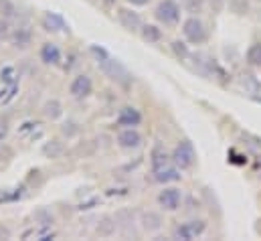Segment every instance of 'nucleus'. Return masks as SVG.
Wrapping results in <instances>:
<instances>
[{
  "instance_id": "f257e3e1",
  "label": "nucleus",
  "mask_w": 261,
  "mask_h": 241,
  "mask_svg": "<svg viewBox=\"0 0 261 241\" xmlns=\"http://www.w3.org/2000/svg\"><path fill=\"white\" fill-rule=\"evenodd\" d=\"M93 55H95V59H97V67L110 77V79H114V81H118V83H130L132 75L130 71H128V67L126 65H122V61L114 59L106 49H101V47H91L89 49Z\"/></svg>"
},
{
  "instance_id": "f03ea898",
  "label": "nucleus",
  "mask_w": 261,
  "mask_h": 241,
  "mask_svg": "<svg viewBox=\"0 0 261 241\" xmlns=\"http://www.w3.org/2000/svg\"><path fill=\"white\" fill-rule=\"evenodd\" d=\"M182 35H185V39H187L189 43H193V45H202V43H206V39H208L206 27H204V22H202L196 14H191V16L182 22Z\"/></svg>"
},
{
  "instance_id": "7ed1b4c3",
  "label": "nucleus",
  "mask_w": 261,
  "mask_h": 241,
  "mask_svg": "<svg viewBox=\"0 0 261 241\" xmlns=\"http://www.w3.org/2000/svg\"><path fill=\"white\" fill-rule=\"evenodd\" d=\"M154 16L162 25L174 27L180 20V6L176 4V0H160L158 6H156V10H154Z\"/></svg>"
},
{
  "instance_id": "20e7f679",
  "label": "nucleus",
  "mask_w": 261,
  "mask_h": 241,
  "mask_svg": "<svg viewBox=\"0 0 261 241\" xmlns=\"http://www.w3.org/2000/svg\"><path fill=\"white\" fill-rule=\"evenodd\" d=\"M170 158H172V162H174L180 171L191 168L196 160V152H195L193 142H191V140H182V142L174 148V152H172V156H170Z\"/></svg>"
},
{
  "instance_id": "39448f33",
  "label": "nucleus",
  "mask_w": 261,
  "mask_h": 241,
  "mask_svg": "<svg viewBox=\"0 0 261 241\" xmlns=\"http://www.w3.org/2000/svg\"><path fill=\"white\" fill-rule=\"evenodd\" d=\"M204 229H206V223H204L202 219H193V221H187V223H182L180 227H176L174 237H176V239H187V241L195 239V237L204 233Z\"/></svg>"
},
{
  "instance_id": "423d86ee",
  "label": "nucleus",
  "mask_w": 261,
  "mask_h": 241,
  "mask_svg": "<svg viewBox=\"0 0 261 241\" xmlns=\"http://www.w3.org/2000/svg\"><path fill=\"white\" fill-rule=\"evenodd\" d=\"M158 203H160V207L166 209V211H176V209L180 207V203H182V190L176 188V186H168V188L160 190Z\"/></svg>"
},
{
  "instance_id": "0eeeda50",
  "label": "nucleus",
  "mask_w": 261,
  "mask_h": 241,
  "mask_svg": "<svg viewBox=\"0 0 261 241\" xmlns=\"http://www.w3.org/2000/svg\"><path fill=\"white\" fill-rule=\"evenodd\" d=\"M91 89H93V83H91V79H89L87 75H77V77L71 81V85H69V93H71L75 100L87 98V95L91 93Z\"/></svg>"
},
{
  "instance_id": "6e6552de",
  "label": "nucleus",
  "mask_w": 261,
  "mask_h": 241,
  "mask_svg": "<svg viewBox=\"0 0 261 241\" xmlns=\"http://www.w3.org/2000/svg\"><path fill=\"white\" fill-rule=\"evenodd\" d=\"M118 20L126 31H140L142 29V18L138 12H134L130 8H120L118 10Z\"/></svg>"
},
{
  "instance_id": "1a4fd4ad",
  "label": "nucleus",
  "mask_w": 261,
  "mask_h": 241,
  "mask_svg": "<svg viewBox=\"0 0 261 241\" xmlns=\"http://www.w3.org/2000/svg\"><path fill=\"white\" fill-rule=\"evenodd\" d=\"M118 144L126 150H134L142 144V134L136 130V128H126L118 134Z\"/></svg>"
},
{
  "instance_id": "9d476101",
  "label": "nucleus",
  "mask_w": 261,
  "mask_h": 241,
  "mask_svg": "<svg viewBox=\"0 0 261 241\" xmlns=\"http://www.w3.org/2000/svg\"><path fill=\"white\" fill-rule=\"evenodd\" d=\"M140 225L146 233H156L162 229V217L156 211H144L140 215Z\"/></svg>"
},
{
  "instance_id": "9b49d317",
  "label": "nucleus",
  "mask_w": 261,
  "mask_h": 241,
  "mask_svg": "<svg viewBox=\"0 0 261 241\" xmlns=\"http://www.w3.org/2000/svg\"><path fill=\"white\" fill-rule=\"evenodd\" d=\"M154 179L158 182H174L180 179V168L174 164V166H170V164H166V166H160V168H156L154 171Z\"/></svg>"
},
{
  "instance_id": "f8f14e48",
  "label": "nucleus",
  "mask_w": 261,
  "mask_h": 241,
  "mask_svg": "<svg viewBox=\"0 0 261 241\" xmlns=\"http://www.w3.org/2000/svg\"><path fill=\"white\" fill-rule=\"evenodd\" d=\"M253 0H227V8L235 16H247L251 12Z\"/></svg>"
},
{
  "instance_id": "ddd939ff",
  "label": "nucleus",
  "mask_w": 261,
  "mask_h": 241,
  "mask_svg": "<svg viewBox=\"0 0 261 241\" xmlns=\"http://www.w3.org/2000/svg\"><path fill=\"white\" fill-rule=\"evenodd\" d=\"M41 59L45 61L47 65H57L61 61V51L57 45L53 43H45L43 49H41Z\"/></svg>"
},
{
  "instance_id": "4468645a",
  "label": "nucleus",
  "mask_w": 261,
  "mask_h": 241,
  "mask_svg": "<svg viewBox=\"0 0 261 241\" xmlns=\"http://www.w3.org/2000/svg\"><path fill=\"white\" fill-rule=\"evenodd\" d=\"M140 122H142V116H140V112L134 110V108H124L122 114L118 116V124H120V126L134 128V126H138Z\"/></svg>"
},
{
  "instance_id": "2eb2a0df",
  "label": "nucleus",
  "mask_w": 261,
  "mask_h": 241,
  "mask_svg": "<svg viewBox=\"0 0 261 241\" xmlns=\"http://www.w3.org/2000/svg\"><path fill=\"white\" fill-rule=\"evenodd\" d=\"M43 27H45L47 31H53V33H57V31H67L65 20H63L59 14H55V12H47V14H45Z\"/></svg>"
},
{
  "instance_id": "dca6fc26",
  "label": "nucleus",
  "mask_w": 261,
  "mask_h": 241,
  "mask_svg": "<svg viewBox=\"0 0 261 241\" xmlns=\"http://www.w3.org/2000/svg\"><path fill=\"white\" fill-rule=\"evenodd\" d=\"M140 33H142V39L148 43H158L162 39V31L156 25H142Z\"/></svg>"
},
{
  "instance_id": "f3484780",
  "label": "nucleus",
  "mask_w": 261,
  "mask_h": 241,
  "mask_svg": "<svg viewBox=\"0 0 261 241\" xmlns=\"http://www.w3.org/2000/svg\"><path fill=\"white\" fill-rule=\"evenodd\" d=\"M116 229H118V221L112 219V217H103V219L99 221V225H97V233H99L101 237H110V235H114Z\"/></svg>"
},
{
  "instance_id": "a211bd4d",
  "label": "nucleus",
  "mask_w": 261,
  "mask_h": 241,
  "mask_svg": "<svg viewBox=\"0 0 261 241\" xmlns=\"http://www.w3.org/2000/svg\"><path fill=\"white\" fill-rule=\"evenodd\" d=\"M245 61H247V65H251V67H259L261 69V41L259 43H253V45L247 49Z\"/></svg>"
},
{
  "instance_id": "6ab92c4d",
  "label": "nucleus",
  "mask_w": 261,
  "mask_h": 241,
  "mask_svg": "<svg viewBox=\"0 0 261 241\" xmlns=\"http://www.w3.org/2000/svg\"><path fill=\"white\" fill-rule=\"evenodd\" d=\"M43 114L49 118V120H59L63 116V110H61V104L57 100H49L43 108Z\"/></svg>"
},
{
  "instance_id": "aec40b11",
  "label": "nucleus",
  "mask_w": 261,
  "mask_h": 241,
  "mask_svg": "<svg viewBox=\"0 0 261 241\" xmlns=\"http://www.w3.org/2000/svg\"><path fill=\"white\" fill-rule=\"evenodd\" d=\"M10 41L14 47H27L31 43V31L29 29H18L14 31V35H10Z\"/></svg>"
},
{
  "instance_id": "412c9836",
  "label": "nucleus",
  "mask_w": 261,
  "mask_h": 241,
  "mask_svg": "<svg viewBox=\"0 0 261 241\" xmlns=\"http://www.w3.org/2000/svg\"><path fill=\"white\" fill-rule=\"evenodd\" d=\"M166 164H168V154H166V150H164L162 146H156V148L152 150V168L156 171V168L166 166Z\"/></svg>"
},
{
  "instance_id": "4be33fe9",
  "label": "nucleus",
  "mask_w": 261,
  "mask_h": 241,
  "mask_svg": "<svg viewBox=\"0 0 261 241\" xmlns=\"http://www.w3.org/2000/svg\"><path fill=\"white\" fill-rule=\"evenodd\" d=\"M182 2V8L189 12V14H200L206 6V0H180Z\"/></svg>"
},
{
  "instance_id": "5701e85b",
  "label": "nucleus",
  "mask_w": 261,
  "mask_h": 241,
  "mask_svg": "<svg viewBox=\"0 0 261 241\" xmlns=\"http://www.w3.org/2000/svg\"><path fill=\"white\" fill-rule=\"evenodd\" d=\"M14 14H16V6L12 4V0H0V16L12 18Z\"/></svg>"
},
{
  "instance_id": "b1692460",
  "label": "nucleus",
  "mask_w": 261,
  "mask_h": 241,
  "mask_svg": "<svg viewBox=\"0 0 261 241\" xmlns=\"http://www.w3.org/2000/svg\"><path fill=\"white\" fill-rule=\"evenodd\" d=\"M172 51H174V55L178 57V59H189L191 57V51H189V47L182 43V41H174L172 43Z\"/></svg>"
},
{
  "instance_id": "393cba45",
  "label": "nucleus",
  "mask_w": 261,
  "mask_h": 241,
  "mask_svg": "<svg viewBox=\"0 0 261 241\" xmlns=\"http://www.w3.org/2000/svg\"><path fill=\"white\" fill-rule=\"evenodd\" d=\"M241 83H243V87H247V89H251L253 93H257L261 89L259 81L253 77V75H243V79H241Z\"/></svg>"
},
{
  "instance_id": "a878e982",
  "label": "nucleus",
  "mask_w": 261,
  "mask_h": 241,
  "mask_svg": "<svg viewBox=\"0 0 261 241\" xmlns=\"http://www.w3.org/2000/svg\"><path fill=\"white\" fill-rule=\"evenodd\" d=\"M206 6L211 8V12L221 14V12L227 8V0H206Z\"/></svg>"
},
{
  "instance_id": "bb28decb",
  "label": "nucleus",
  "mask_w": 261,
  "mask_h": 241,
  "mask_svg": "<svg viewBox=\"0 0 261 241\" xmlns=\"http://www.w3.org/2000/svg\"><path fill=\"white\" fill-rule=\"evenodd\" d=\"M63 150V146L57 142V140H53V144H49V146H45V154H51V156H57L59 152Z\"/></svg>"
},
{
  "instance_id": "cd10ccee",
  "label": "nucleus",
  "mask_w": 261,
  "mask_h": 241,
  "mask_svg": "<svg viewBox=\"0 0 261 241\" xmlns=\"http://www.w3.org/2000/svg\"><path fill=\"white\" fill-rule=\"evenodd\" d=\"M8 37H10V25H8L6 18L0 16V41L2 39H8Z\"/></svg>"
},
{
  "instance_id": "c85d7f7f",
  "label": "nucleus",
  "mask_w": 261,
  "mask_h": 241,
  "mask_svg": "<svg viewBox=\"0 0 261 241\" xmlns=\"http://www.w3.org/2000/svg\"><path fill=\"white\" fill-rule=\"evenodd\" d=\"M128 2H132V4H136V6H144V4H148L150 0H128Z\"/></svg>"
},
{
  "instance_id": "c756f323",
  "label": "nucleus",
  "mask_w": 261,
  "mask_h": 241,
  "mask_svg": "<svg viewBox=\"0 0 261 241\" xmlns=\"http://www.w3.org/2000/svg\"><path fill=\"white\" fill-rule=\"evenodd\" d=\"M257 231H259V233H261V219H259V221H257Z\"/></svg>"
},
{
  "instance_id": "7c9ffc66",
  "label": "nucleus",
  "mask_w": 261,
  "mask_h": 241,
  "mask_svg": "<svg viewBox=\"0 0 261 241\" xmlns=\"http://www.w3.org/2000/svg\"><path fill=\"white\" fill-rule=\"evenodd\" d=\"M253 2H261V0H253Z\"/></svg>"
}]
</instances>
